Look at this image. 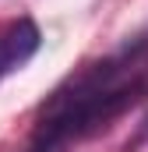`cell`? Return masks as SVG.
Masks as SVG:
<instances>
[{
	"label": "cell",
	"instance_id": "obj_1",
	"mask_svg": "<svg viewBox=\"0 0 148 152\" xmlns=\"http://www.w3.org/2000/svg\"><path fill=\"white\" fill-rule=\"evenodd\" d=\"M148 103V28L74 67L36 110L21 152H74Z\"/></svg>",
	"mask_w": 148,
	"mask_h": 152
},
{
	"label": "cell",
	"instance_id": "obj_2",
	"mask_svg": "<svg viewBox=\"0 0 148 152\" xmlns=\"http://www.w3.org/2000/svg\"><path fill=\"white\" fill-rule=\"evenodd\" d=\"M39 50H42V28L36 18L18 14V18L0 21V81L21 71Z\"/></svg>",
	"mask_w": 148,
	"mask_h": 152
},
{
	"label": "cell",
	"instance_id": "obj_3",
	"mask_svg": "<svg viewBox=\"0 0 148 152\" xmlns=\"http://www.w3.org/2000/svg\"><path fill=\"white\" fill-rule=\"evenodd\" d=\"M145 142H148V113L141 117V124H138V131H134V138L127 142V152H138L141 145H145Z\"/></svg>",
	"mask_w": 148,
	"mask_h": 152
}]
</instances>
